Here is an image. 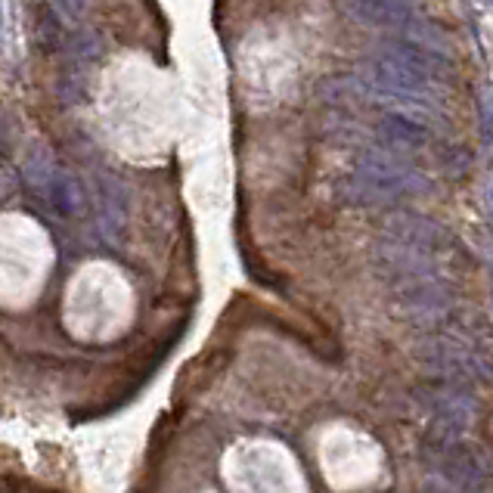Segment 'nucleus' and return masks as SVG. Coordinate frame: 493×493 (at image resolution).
Masks as SVG:
<instances>
[{"label": "nucleus", "mask_w": 493, "mask_h": 493, "mask_svg": "<svg viewBox=\"0 0 493 493\" xmlns=\"http://www.w3.org/2000/svg\"><path fill=\"white\" fill-rule=\"evenodd\" d=\"M360 84L382 99L397 103H425L434 91L438 62L432 60L425 47L397 41L372 50L357 68Z\"/></svg>", "instance_id": "nucleus-1"}, {"label": "nucleus", "mask_w": 493, "mask_h": 493, "mask_svg": "<svg viewBox=\"0 0 493 493\" xmlns=\"http://www.w3.org/2000/svg\"><path fill=\"white\" fill-rule=\"evenodd\" d=\"M425 189V177L413 168L394 149H370L354 164V174L347 180V195L357 202H397L403 195H416Z\"/></svg>", "instance_id": "nucleus-2"}, {"label": "nucleus", "mask_w": 493, "mask_h": 493, "mask_svg": "<svg viewBox=\"0 0 493 493\" xmlns=\"http://www.w3.org/2000/svg\"><path fill=\"white\" fill-rule=\"evenodd\" d=\"M25 183L41 202H47L62 218H81L87 211V193L75 174H68L62 164L50 155H31L25 164Z\"/></svg>", "instance_id": "nucleus-3"}, {"label": "nucleus", "mask_w": 493, "mask_h": 493, "mask_svg": "<svg viewBox=\"0 0 493 493\" xmlns=\"http://www.w3.org/2000/svg\"><path fill=\"white\" fill-rule=\"evenodd\" d=\"M438 239L441 233L432 220L416 218V214H394L385 224L382 255L394 261V267H407L413 276H419Z\"/></svg>", "instance_id": "nucleus-4"}, {"label": "nucleus", "mask_w": 493, "mask_h": 493, "mask_svg": "<svg viewBox=\"0 0 493 493\" xmlns=\"http://www.w3.org/2000/svg\"><path fill=\"white\" fill-rule=\"evenodd\" d=\"M345 12L370 28H397L410 19L416 0H341Z\"/></svg>", "instance_id": "nucleus-5"}, {"label": "nucleus", "mask_w": 493, "mask_h": 493, "mask_svg": "<svg viewBox=\"0 0 493 493\" xmlns=\"http://www.w3.org/2000/svg\"><path fill=\"white\" fill-rule=\"evenodd\" d=\"M378 134L388 143V149L401 153V149H419L422 143L428 140L425 128H422L416 118L403 115V112H394V115H385V122L378 124Z\"/></svg>", "instance_id": "nucleus-6"}, {"label": "nucleus", "mask_w": 493, "mask_h": 493, "mask_svg": "<svg viewBox=\"0 0 493 493\" xmlns=\"http://www.w3.org/2000/svg\"><path fill=\"white\" fill-rule=\"evenodd\" d=\"M403 307H407V314H413L419 320H438L447 311V295L444 289L432 286L428 280L416 276V282L403 295Z\"/></svg>", "instance_id": "nucleus-7"}, {"label": "nucleus", "mask_w": 493, "mask_h": 493, "mask_svg": "<svg viewBox=\"0 0 493 493\" xmlns=\"http://www.w3.org/2000/svg\"><path fill=\"white\" fill-rule=\"evenodd\" d=\"M50 4H53V12L66 25H78L91 10V0H50Z\"/></svg>", "instance_id": "nucleus-8"}, {"label": "nucleus", "mask_w": 493, "mask_h": 493, "mask_svg": "<svg viewBox=\"0 0 493 493\" xmlns=\"http://www.w3.org/2000/svg\"><path fill=\"white\" fill-rule=\"evenodd\" d=\"M490 202H493V193H490Z\"/></svg>", "instance_id": "nucleus-9"}]
</instances>
